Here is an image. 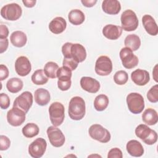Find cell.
Wrapping results in <instances>:
<instances>
[{
    "instance_id": "obj_29",
    "label": "cell",
    "mask_w": 158,
    "mask_h": 158,
    "mask_svg": "<svg viewBox=\"0 0 158 158\" xmlns=\"http://www.w3.org/2000/svg\"><path fill=\"white\" fill-rule=\"evenodd\" d=\"M23 86V81L19 78H10L7 83L6 88L10 93H17L22 90Z\"/></svg>"
},
{
    "instance_id": "obj_37",
    "label": "cell",
    "mask_w": 158,
    "mask_h": 158,
    "mask_svg": "<svg viewBox=\"0 0 158 158\" xmlns=\"http://www.w3.org/2000/svg\"><path fill=\"white\" fill-rule=\"evenodd\" d=\"M10 106V99L5 93L0 94V107L2 109H6Z\"/></svg>"
},
{
    "instance_id": "obj_26",
    "label": "cell",
    "mask_w": 158,
    "mask_h": 158,
    "mask_svg": "<svg viewBox=\"0 0 158 158\" xmlns=\"http://www.w3.org/2000/svg\"><path fill=\"white\" fill-rule=\"evenodd\" d=\"M142 120L148 125H154L156 124L158 121L157 112L152 108L146 109L142 114Z\"/></svg>"
},
{
    "instance_id": "obj_40",
    "label": "cell",
    "mask_w": 158,
    "mask_h": 158,
    "mask_svg": "<svg viewBox=\"0 0 158 158\" xmlns=\"http://www.w3.org/2000/svg\"><path fill=\"white\" fill-rule=\"evenodd\" d=\"M73 43H65L62 47V52L64 55V58H72L70 56V49Z\"/></svg>"
},
{
    "instance_id": "obj_31",
    "label": "cell",
    "mask_w": 158,
    "mask_h": 158,
    "mask_svg": "<svg viewBox=\"0 0 158 158\" xmlns=\"http://www.w3.org/2000/svg\"><path fill=\"white\" fill-rule=\"evenodd\" d=\"M109 104V99L105 94H101L97 96L94 101V109L98 111L105 110Z\"/></svg>"
},
{
    "instance_id": "obj_12",
    "label": "cell",
    "mask_w": 158,
    "mask_h": 158,
    "mask_svg": "<svg viewBox=\"0 0 158 158\" xmlns=\"http://www.w3.org/2000/svg\"><path fill=\"white\" fill-rule=\"evenodd\" d=\"M46 131L51 145L56 148H59L64 145L65 141V136L59 128L54 125L50 126Z\"/></svg>"
},
{
    "instance_id": "obj_8",
    "label": "cell",
    "mask_w": 158,
    "mask_h": 158,
    "mask_svg": "<svg viewBox=\"0 0 158 158\" xmlns=\"http://www.w3.org/2000/svg\"><path fill=\"white\" fill-rule=\"evenodd\" d=\"M72 71L65 67H59L57 72V77L58 78L57 86L61 91H67L71 86Z\"/></svg>"
},
{
    "instance_id": "obj_25",
    "label": "cell",
    "mask_w": 158,
    "mask_h": 158,
    "mask_svg": "<svg viewBox=\"0 0 158 158\" xmlns=\"http://www.w3.org/2000/svg\"><path fill=\"white\" fill-rule=\"evenodd\" d=\"M10 40L12 44L17 48L24 46L27 41V37L25 33L22 31H15L10 35Z\"/></svg>"
},
{
    "instance_id": "obj_5",
    "label": "cell",
    "mask_w": 158,
    "mask_h": 158,
    "mask_svg": "<svg viewBox=\"0 0 158 158\" xmlns=\"http://www.w3.org/2000/svg\"><path fill=\"white\" fill-rule=\"evenodd\" d=\"M126 99L128 108L131 113L138 114L142 112L144 108V101L141 94L131 93L127 95Z\"/></svg>"
},
{
    "instance_id": "obj_17",
    "label": "cell",
    "mask_w": 158,
    "mask_h": 158,
    "mask_svg": "<svg viewBox=\"0 0 158 158\" xmlns=\"http://www.w3.org/2000/svg\"><path fill=\"white\" fill-rule=\"evenodd\" d=\"M131 78L136 85L144 86L149 81L150 76L148 71L138 69L131 72Z\"/></svg>"
},
{
    "instance_id": "obj_19",
    "label": "cell",
    "mask_w": 158,
    "mask_h": 158,
    "mask_svg": "<svg viewBox=\"0 0 158 158\" xmlns=\"http://www.w3.org/2000/svg\"><path fill=\"white\" fill-rule=\"evenodd\" d=\"M142 23L146 32L151 36H156L158 33L157 25L154 19L150 15L146 14L142 17Z\"/></svg>"
},
{
    "instance_id": "obj_2",
    "label": "cell",
    "mask_w": 158,
    "mask_h": 158,
    "mask_svg": "<svg viewBox=\"0 0 158 158\" xmlns=\"http://www.w3.org/2000/svg\"><path fill=\"white\" fill-rule=\"evenodd\" d=\"M136 136L145 144L152 145L157 140V133L144 124H140L135 128Z\"/></svg>"
},
{
    "instance_id": "obj_1",
    "label": "cell",
    "mask_w": 158,
    "mask_h": 158,
    "mask_svg": "<svg viewBox=\"0 0 158 158\" xmlns=\"http://www.w3.org/2000/svg\"><path fill=\"white\" fill-rule=\"evenodd\" d=\"M86 112L85 102L80 96L73 97L69 104L68 113L71 119L74 120H81Z\"/></svg>"
},
{
    "instance_id": "obj_15",
    "label": "cell",
    "mask_w": 158,
    "mask_h": 158,
    "mask_svg": "<svg viewBox=\"0 0 158 158\" xmlns=\"http://www.w3.org/2000/svg\"><path fill=\"white\" fill-rule=\"evenodd\" d=\"M15 70L16 73L21 77L28 75L31 70V65L29 59L25 56L19 57L15 62Z\"/></svg>"
},
{
    "instance_id": "obj_24",
    "label": "cell",
    "mask_w": 158,
    "mask_h": 158,
    "mask_svg": "<svg viewBox=\"0 0 158 158\" xmlns=\"http://www.w3.org/2000/svg\"><path fill=\"white\" fill-rule=\"evenodd\" d=\"M34 98L36 103L41 106L47 105L51 99L49 92L44 88H38L34 93Z\"/></svg>"
},
{
    "instance_id": "obj_28",
    "label": "cell",
    "mask_w": 158,
    "mask_h": 158,
    "mask_svg": "<svg viewBox=\"0 0 158 158\" xmlns=\"http://www.w3.org/2000/svg\"><path fill=\"white\" fill-rule=\"evenodd\" d=\"M69 22L74 25H79L85 21V15L79 9H73L70 11L68 15Z\"/></svg>"
},
{
    "instance_id": "obj_3",
    "label": "cell",
    "mask_w": 158,
    "mask_h": 158,
    "mask_svg": "<svg viewBox=\"0 0 158 158\" xmlns=\"http://www.w3.org/2000/svg\"><path fill=\"white\" fill-rule=\"evenodd\" d=\"M49 114L51 123L55 127H58L62 123L64 120V106L59 102H52L49 107Z\"/></svg>"
},
{
    "instance_id": "obj_43",
    "label": "cell",
    "mask_w": 158,
    "mask_h": 158,
    "mask_svg": "<svg viewBox=\"0 0 158 158\" xmlns=\"http://www.w3.org/2000/svg\"><path fill=\"white\" fill-rule=\"evenodd\" d=\"M9 41L7 38L0 39V53L2 54L6 51L8 48Z\"/></svg>"
},
{
    "instance_id": "obj_23",
    "label": "cell",
    "mask_w": 158,
    "mask_h": 158,
    "mask_svg": "<svg viewBox=\"0 0 158 158\" xmlns=\"http://www.w3.org/2000/svg\"><path fill=\"white\" fill-rule=\"evenodd\" d=\"M126 149L128 154L133 157H141L144 154V149L141 143L135 139L129 141L127 143Z\"/></svg>"
},
{
    "instance_id": "obj_22",
    "label": "cell",
    "mask_w": 158,
    "mask_h": 158,
    "mask_svg": "<svg viewBox=\"0 0 158 158\" xmlns=\"http://www.w3.org/2000/svg\"><path fill=\"white\" fill-rule=\"evenodd\" d=\"M67 27V22L62 17H57L53 19L49 24V30L54 34L62 33Z\"/></svg>"
},
{
    "instance_id": "obj_45",
    "label": "cell",
    "mask_w": 158,
    "mask_h": 158,
    "mask_svg": "<svg viewBox=\"0 0 158 158\" xmlns=\"http://www.w3.org/2000/svg\"><path fill=\"white\" fill-rule=\"evenodd\" d=\"M36 2V1L35 0H33V1H27V0L24 1L23 0V1H22V2L23 3L24 6L28 8H31V7H33V6H35Z\"/></svg>"
},
{
    "instance_id": "obj_42",
    "label": "cell",
    "mask_w": 158,
    "mask_h": 158,
    "mask_svg": "<svg viewBox=\"0 0 158 158\" xmlns=\"http://www.w3.org/2000/svg\"><path fill=\"white\" fill-rule=\"evenodd\" d=\"M8 35H9L8 28L6 25L1 24L0 25V39L7 38Z\"/></svg>"
},
{
    "instance_id": "obj_14",
    "label": "cell",
    "mask_w": 158,
    "mask_h": 158,
    "mask_svg": "<svg viewBox=\"0 0 158 158\" xmlns=\"http://www.w3.org/2000/svg\"><path fill=\"white\" fill-rule=\"evenodd\" d=\"M25 114L20 109L13 107L7 113V120L10 125L19 127L25 122Z\"/></svg>"
},
{
    "instance_id": "obj_39",
    "label": "cell",
    "mask_w": 158,
    "mask_h": 158,
    "mask_svg": "<svg viewBox=\"0 0 158 158\" xmlns=\"http://www.w3.org/2000/svg\"><path fill=\"white\" fill-rule=\"evenodd\" d=\"M108 158H122L123 154L122 151L118 148H114L111 149L107 154Z\"/></svg>"
},
{
    "instance_id": "obj_36",
    "label": "cell",
    "mask_w": 158,
    "mask_h": 158,
    "mask_svg": "<svg viewBox=\"0 0 158 158\" xmlns=\"http://www.w3.org/2000/svg\"><path fill=\"white\" fill-rule=\"evenodd\" d=\"M78 63L73 58H64L62 65L69 69L71 71L75 70L78 67Z\"/></svg>"
},
{
    "instance_id": "obj_10",
    "label": "cell",
    "mask_w": 158,
    "mask_h": 158,
    "mask_svg": "<svg viewBox=\"0 0 158 158\" xmlns=\"http://www.w3.org/2000/svg\"><path fill=\"white\" fill-rule=\"evenodd\" d=\"M120 58L123 66L128 69L135 67L138 64V58L135 56L133 51L128 48H123L120 51Z\"/></svg>"
},
{
    "instance_id": "obj_30",
    "label": "cell",
    "mask_w": 158,
    "mask_h": 158,
    "mask_svg": "<svg viewBox=\"0 0 158 158\" xmlns=\"http://www.w3.org/2000/svg\"><path fill=\"white\" fill-rule=\"evenodd\" d=\"M22 133L26 138H31L38 135L40 131L38 126L34 123H28L22 128Z\"/></svg>"
},
{
    "instance_id": "obj_18",
    "label": "cell",
    "mask_w": 158,
    "mask_h": 158,
    "mask_svg": "<svg viewBox=\"0 0 158 158\" xmlns=\"http://www.w3.org/2000/svg\"><path fill=\"white\" fill-rule=\"evenodd\" d=\"M123 29L120 26L112 24H108L102 29L103 35L110 40H115L120 37Z\"/></svg>"
},
{
    "instance_id": "obj_38",
    "label": "cell",
    "mask_w": 158,
    "mask_h": 158,
    "mask_svg": "<svg viewBox=\"0 0 158 158\" xmlns=\"http://www.w3.org/2000/svg\"><path fill=\"white\" fill-rule=\"evenodd\" d=\"M10 145V141L8 137L4 135H1L0 136V150H7Z\"/></svg>"
},
{
    "instance_id": "obj_9",
    "label": "cell",
    "mask_w": 158,
    "mask_h": 158,
    "mask_svg": "<svg viewBox=\"0 0 158 158\" xmlns=\"http://www.w3.org/2000/svg\"><path fill=\"white\" fill-rule=\"evenodd\" d=\"M112 71L111 59L106 56H101L98 58L95 64V72L100 76L109 75Z\"/></svg>"
},
{
    "instance_id": "obj_20",
    "label": "cell",
    "mask_w": 158,
    "mask_h": 158,
    "mask_svg": "<svg viewBox=\"0 0 158 158\" xmlns=\"http://www.w3.org/2000/svg\"><path fill=\"white\" fill-rule=\"evenodd\" d=\"M70 56L78 63L82 62L86 59V51L83 45L79 43L72 44L70 49Z\"/></svg>"
},
{
    "instance_id": "obj_11",
    "label": "cell",
    "mask_w": 158,
    "mask_h": 158,
    "mask_svg": "<svg viewBox=\"0 0 158 158\" xmlns=\"http://www.w3.org/2000/svg\"><path fill=\"white\" fill-rule=\"evenodd\" d=\"M33 95L30 91H24L14 101L13 107L20 109L27 113L33 104Z\"/></svg>"
},
{
    "instance_id": "obj_27",
    "label": "cell",
    "mask_w": 158,
    "mask_h": 158,
    "mask_svg": "<svg viewBox=\"0 0 158 158\" xmlns=\"http://www.w3.org/2000/svg\"><path fill=\"white\" fill-rule=\"evenodd\" d=\"M124 44L127 48L130 49L132 51H135L138 49L141 46V40L139 37L135 34L128 35L125 38Z\"/></svg>"
},
{
    "instance_id": "obj_33",
    "label": "cell",
    "mask_w": 158,
    "mask_h": 158,
    "mask_svg": "<svg viewBox=\"0 0 158 158\" xmlns=\"http://www.w3.org/2000/svg\"><path fill=\"white\" fill-rule=\"evenodd\" d=\"M59 68V65L56 62H48L44 67V72L48 78H56Z\"/></svg>"
},
{
    "instance_id": "obj_13",
    "label": "cell",
    "mask_w": 158,
    "mask_h": 158,
    "mask_svg": "<svg viewBox=\"0 0 158 158\" xmlns=\"http://www.w3.org/2000/svg\"><path fill=\"white\" fill-rule=\"evenodd\" d=\"M47 147L46 141L38 138L33 141L28 146V153L33 158L41 157L44 154Z\"/></svg>"
},
{
    "instance_id": "obj_34",
    "label": "cell",
    "mask_w": 158,
    "mask_h": 158,
    "mask_svg": "<svg viewBox=\"0 0 158 158\" xmlns=\"http://www.w3.org/2000/svg\"><path fill=\"white\" fill-rule=\"evenodd\" d=\"M128 79V75L127 73L124 70L117 71L114 76V82L118 85H125Z\"/></svg>"
},
{
    "instance_id": "obj_44",
    "label": "cell",
    "mask_w": 158,
    "mask_h": 158,
    "mask_svg": "<svg viewBox=\"0 0 158 158\" xmlns=\"http://www.w3.org/2000/svg\"><path fill=\"white\" fill-rule=\"evenodd\" d=\"M81 2L82 4L86 7H91L95 5L97 2L96 0H81Z\"/></svg>"
},
{
    "instance_id": "obj_7",
    "label": "cell",
    "mask_w": 158,
    "mask_h": 158,
    "mask_svg": "<svg viewBox=\"0 0 158 158\" xmlns=\"http://www.w3.org/2000/svg\"><path fill=\"white\" fill-rule=\"evenodd\" d=\"M91 138L102 143H106L110 139V132L99 124L92 125L88 130Z\"/></svg>"
},
{
    "instance_id": "obj_21",
    "label": "cell",
    "mask_w": 158,
    "mask_h": 158,
    "mask_svg": "<svg viewBox=\"0 0 158 158\" xmlns=\"http://www.w3.org/2000/svg\"><path fill=\"white\" fill-rule=\"evenodd\" d=\"M102 10L110 15H116L121 10V5L117 0H104L102 2Z\"/></svg>"
},
{
    "instance_id": "obj_16",
    "label": "cell",
    "mask_w": 158,
    "mask_h": 158,
    "mask_svg": "<svg viewBox=\"0 0 158 158\" xmlns=\"http://www.w3.org/2000/svg\"><path fill=\"white\" fill-rule=\"evenodd\" d=\"M80 86L83 89L90 93H96L100 88L99 82L97 80L89 77H81Z\"/></svg>"
},
{
    "instance_id": "obj_6",
    "label": "cell",
    "mask_w": 158,
    "mask_h": 158,
    "mask_svg": "<svg viewBox=\"0 0 158 158\" xmlns=\"http://www.w3.org/2000/svg\"><path fill=\"white\" fill-rule=\"evenodd\" d=\"M22 14V7L17 3L7 4L1 9V17L7 20H17L21 17Z\"/></svg>"
},
{
    "instance_id": "obj_46",
    "label": "cell",
    "mask_w": 158,
    "mask_h": 158,
    "mask_svg": "<svg viewBox=\"0 0 158 158\" xmlns=\"http://www.w3.org/2000/svg\"><path fill=\"white\" fill-rule=\"evenodd\" d=\"M157 65H156L155 67H154V71L152 72V75H153V77H154V80L157 82Z\"/></svg>"
},
{
    "instance_id": "obj_4",
    "label": "cell",
    "mask_w": 158,
    "mask_h": 158,
    "mask_svg": "<svg viewBox=\"0 0 158 158\" xmlns=\"http://www.w3.org/2000/svg\"><path fill=\"white\" fill-rule=\"evenodd\" d=\"M122 28L126 31L135 30L138 26V19L135 12L128 9L122 12L120 17Z\"/></svg>"
},
{
    "instance_id": "obj_41",
    "label": "cell",
    "mask_w": 158,
    "mask_h": 158,
    "mask_svg": "<svg viewBox=\"0 0 158 158\" xmlns=\"http://www.w3.org/2000/svg\"><path fill=\"white\" fill-rule=\"evenodd\" d=\"M9 72L7 67L3 64H1V65H0V80L2 81V80L6 79L9 76Z\"/></svg>"
},
{
    "instance_id": "obj_32",
    "label": "cell",
    "mask_w": 158,
    "mask_h": 158,
    "mask_svg": "<svg viewBox=\"0 0 158 158\" xmlns=\"http://www.w3.org/2000/svg\"><path fill=\"white\" fill-rule=\"evenodd\" d=\"M32 82L36 85H42L46 84L48 81V77L46 75L44 70L38 69L36 70L31 77Z\"/></svg>"
},
{
    "instance_id": "obj_35",
    "label": "cell",
    "mask_w": 158,
    "mask_h": 158,
    "mask_svg": "<svg viewBox=\"0 0 158 158\" xmlns=\"http://www.w3.org/2000/svg\"><path fill=\"white\" fill-rule=\"evenodd\" d=\"M147 98L152 103L158 101V85H155L149 89L147 93Z\"/></svg>"
}]
</instances>
